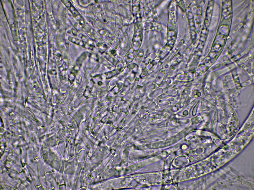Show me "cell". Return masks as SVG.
Masks as SVG:
<instances>
[{"instance_id":"3957f363","label":"cell","mask_w":254,"mask_h":190,"mask_svg":"<svg viewBox=\"0 0 254 190\" xmlns=\"http://www.w3.org/2000/svg\"><path fill=\"white\" fill-rule=\"evenodd\" d=\"M87 28L86 27L85 28H86V31L89 35L93 39L95 38V33L94 30L89 26H87Z\"/></svg>"},{"instance_id":"6da1fadb","label":"cell","mask_w":254,"mask_h":190,"mask_svg":"<svg viewBox=\"0 0 254 190\" xmlns=\"http://www.w3.org/2000/svg\"><path fill=\"white\" fill-rule=\"evenodd\" d=\"M62 2L75 16L77 20H78L80 24L82 25L84 24V23L83 19L81 16L78 11L72 5L70 2L69 1L67 0H62Z\"/></svg>"},{"instance_id":"7a4b0ae2","label":"cell","mask_w":254,"mask_h":190,"mask_svg":"<svg viewBox=\"0 0 254 190\" xmlns=\"http://www.w3.org/2000/svg\"><path fill=\"white\" fill-rule=\"evenodd\" d=\"M68 39L69 41L73 43L79 45L84 46L83 41L80 39L71 37H69Z\"/></svg>"}]
</instances>
